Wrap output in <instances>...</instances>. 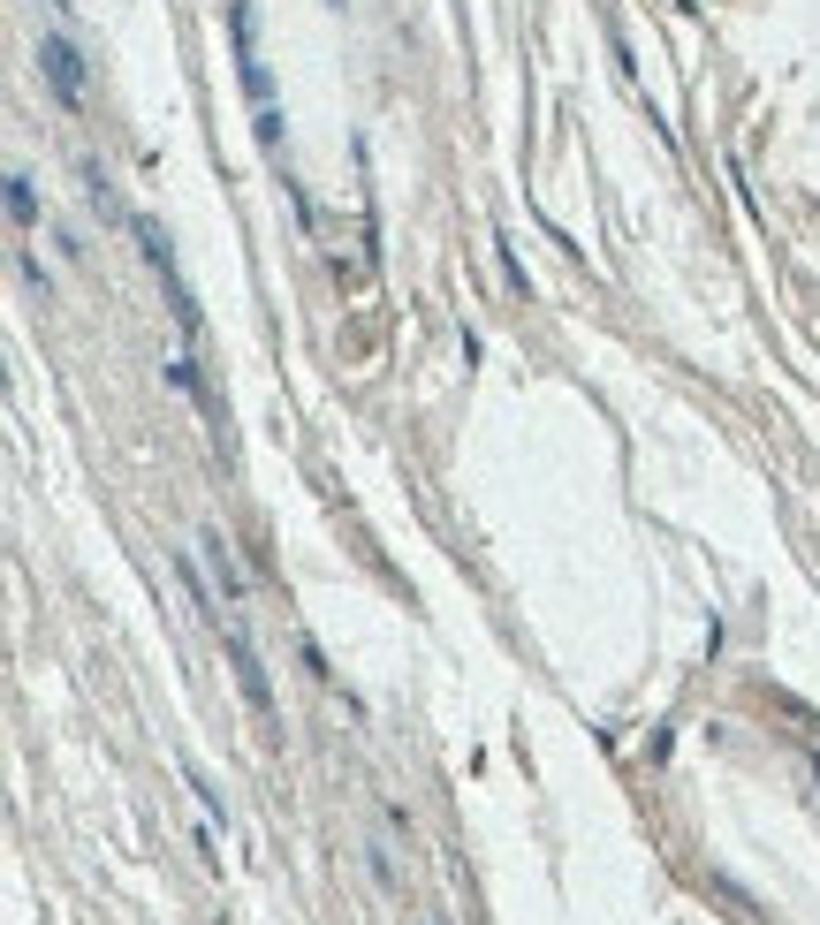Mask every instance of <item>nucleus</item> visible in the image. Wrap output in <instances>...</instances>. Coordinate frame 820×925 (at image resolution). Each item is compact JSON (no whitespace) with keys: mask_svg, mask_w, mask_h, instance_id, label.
I'll use <instances>...</instances> for the list:
<instances>
[{"mask_svg":"<svg viewBox=\"0 0 820 925\" xmlns=\"http://www.w3.org/2000/svg\"><path fill=\"white\" fill-rule=\"evenodd\" d=\"M221 652H228V668H236V690H243V706H251V721H266L274 729V683H266V660L251 652V637H243V622L221 615Z\"/></svg>","mask_w":820,"mask_h":925,"instance_id":"f257e3e1","label":"nucleus"},{"mask_svg":"<svg viewBox=\"0 0 820 925\" xmlns=\"http://www.w3.org/2000/svg\"><path fill=\"white\" fill-rule=\"evenodd\" d=\"M38 69H46V84L76 107L84 99V61H76V46L61 38V31H38Z\"/></svg>","mask_w":820,"mask_h":925,"instance_id":"f03ea898","label":"nucleus"},{"mask_svg":"<svg viewBox=\"0 0 820 925\" xmlns=\"http://www.w3.org/2000/svg\"><path fill=\"white\" fill-rule=\"evenodd\" d=\"M198 546H205V569L221 577V608L236 615V608H243V577H236V554H228V539H221V531H205Z\"/></svg>","mask_w":820,"mask_h":925,"instance_id":"7ed1b4c3","label":"nucleus"},{"mask_svg":"<svg viewBox=\"0 0 820 925\" xmlns=\"http://www.w3.org/2000/svg\"><path fill=\"white\" fill-rule=\"evenodd\" d=\"M8 220H15V236H31V220H38V205H31V175H23V167L8 175Z\"/></svg>","mask_w":820,"mask_h":925,"instance_id":"20e7f679","label":"nucleus"},{"mask_svg":"<svg viewBox=\"0 0 820 925\" xmlns=\"http://www.w3.org/2000/svg\"><path fill=\"white\" fill-rule=\"evenodd\" d=\"M190 789H198L205 819H228V804H221V789H213V773H205V767H190Z\"/></svg>","mask_w":820,"mask_h":925,"instance_id":"39448f33","label":"nucleus"},{"mask_svg":"<svg viewBox=\"0 0 820 925\" xmlns=\"http://www.w3.org/2000/svg\"><path fill=\"white\" fill-rule=\"evenodd\" d=\"M418 925H441V918H418Z\"/></svg>","mask_w":820,"mask_h":925,"instance_id":"423d86ee","label":"nucleus"}]
</instances>
